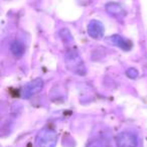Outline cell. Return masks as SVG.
I'll return each instance as SVG.
<instances>
[{"label":"cell","mask_w":147,"mask_h":147,"mask_svg":"<svg viewBox=\"0 0 147 147\" xmlns=\"http://www.w3.org/2000/svg\"><path fill=\"white\" fill-rule=\"evenodd\" d=\"M108 41L112 45H116V47H120L121 49L123 51H130L131 47H132V43L130 42V40L128 39L124 38L123 36L119 34H114V35H111V36L108 37Z\"/></svg>","instance_id":"cell-6"},{"label":"cell","mask_w":147,"mask_h":147,"mask_svg":"<svg viewBox=\"0 0 147 147\" xmlns=\"http://www.w3.org/2000/svg\"><path fill=\"white\" fill-rule=\"evenodd\" d=\"M59 35L61 36L63 40H65V42H71L73 41V37L71 35V32L67 30V28H63L61 31H59Z\"/></svg>","instance_id":"cell-9"},{"label":"cell","mask_w":147,"mask_h":147,"mask_svg":"<svg viewBox=\"0 0 147 147\" xmlns=\"http://www.w3.org/2000/svg\"><path fill=\"white\" fill-rule=\"evenodd\" d=\"M106 11L112 16H116V17H122L125 15V10L122 6H121L119 3L116 2H109L106 4L105 6Z\"/></svg>","instance_id":"cell-7"},{"label":"cell","mask_w":147,"mask_h":147,"mask_svg":"<svg viewBox=\"0 0 147 147\" xmlns=\"http://www.w3.org/2000/svg\"><path fill=\"white\" fill-rule=\"evenodd\" d=\"M126 74L129 78L135 79V78H137V76H138V71H137L136 69H134V67H130L129 69H127Z\"/></svg>","instance_id":"cell-11"},{"label":"cell","mask_w":147,"mask_h":147,"mask_svg":"<svg viewBox=\"0 0 147 147\" xmlns=\"http://www.w3.org/2000/svg\"><path fill=\"white\" fill-rule=\"evenodd\" d=\"M65 61L67 67L71 73L79 75V76H85L87 73L86 67L83 61L81 55L76 49H69L65 51Z\"/></svg>","instance_id":"cell-1"},{"label":"cell","mask_w":147,"mask_h":147,"mask_svg":"<svg viewBox=\"0 0 147 147\" xmlns=\"http://www.w3.org/2000/svg\"><path fill=\"white\" fill-rule=\"evenodd\" d=\"M43 88V81L41 79H36L34 81H31L30 83L24 86L22 90V97L24 99H29L31 96L40 92Z\"/></svg>","instance_id":"cell-4"},{"label":"cell","mask_w":147,"mask_h":147,"mask_svg":"<svg viewBox=\"0 0 147 147\" xmlns=\"http://www.w3.org/2000/svg\"><path fill=\"white\" fill-rule=\"evenodd\" d=\"M88 147H107L103 141L101 140H93L89 143Z\"/></svg>","instance_id":"cell-10"},{"label":"cell","mask_w":147,"mask_h":147,"mask_svg":"<svg viewBox=\"0 0 147 147\" xmlns=\"http://www.w3.org/2000/svg\"><path fill=\"white\" fill-rule=\"evenodd\" d=\"M117 147H137L138 146V139L133 133L128 131L120 132L116 136Z\"/></svg>","instance_id":"cell-3"},{"label":"cell","mask_w":147,"mask_h":147,"mask_svg":"<svg viewBox=\"0 0 147 147\" xmlns=\"http://www.w3.org/2000/svg\"><path fill=\"white\" fill-rule=\"evenodd\" d=\"M57 142V131L49 127L41 129L35 137V147H55Z\"/></svg>","instance_id":"cell-2"},{"label":"cell","mask_w":147,"mask_h":147,"mask_svg":"<svg viewBox=\"0 0 147 147\" xmlns=\"http://www.w3.org/2000/svg\"><path fill=\"white\" fill-rule=\"evenodd\" d=\"M87 30H88V34L91 37H93L95 39H99L101 37H103V35H104L105 27L101 21L96 20V19H92L88 23Z\"/></svg>","instance_id":"cell-5"},{"label":"cell","mask_w":147,"mask_h":147,"mask_svg":"<svg viewBox=\"0 0 147 147\" xmlns=\"http://www.w3.org/2000/svg\"><path fill=\"white\" fill-rule=\"evenodd\" d=\"M10 51L14 57H21L24 55V51H25L24 45L22 42H20L19 40H14L10 45Z\"/></svg>","instance_id":"cell-8"}]
</instances>
